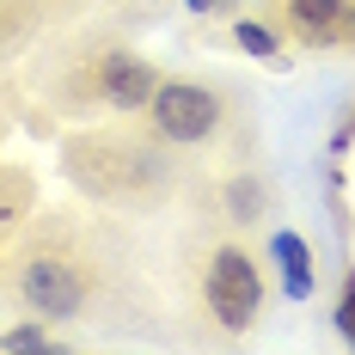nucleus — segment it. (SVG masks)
Segmentation results:
<instances>
[{
  "label": "nucleus",
  "instance_id": "f257e3e1",
  "mask_svg": "<svg viewBox=\"0 0 355 355\" xmlns=\"http://www.w3.org/2000/svg\"><path fill=\"white\" fill-rule=\"evenodd\" d=\"M6 306L43 324H110L141 306V270L110 209H43L25 220L12 270H6Z\"/></svg>",
  "mask_w": 355,
  "mask_h": 355
},
{
  "label": "nucleus",
  "instance_id": "f03ea898",
  "mask_svg": "<svg viewBox=\"0 0 355 355\" xmlns=\"http://www.w3.org/2000/svg\"><path fill=\"white\" fill-rule=\"evenodd\" d=\"M55 166L80 202L110 214H172L209 196V178L159 141L141 116H92L55 141Z\"/></svg>",
  "mask_w": 355,
  "mask_h": 355
},
{
  "label": "nucleus",
  "instance_id": "7ed1b4c3",
  "mask_svg": "<svg viewBox=\"0 0 355 355\" xmlns=\"http://www.w3.org/2000/svg\"><path fill=\"white\" fill-rule=\"evenodd\" d=\"M159 80H166L159 62L141 55L116 25H80V31L49 37L37 92H43L49 116L92 123V116H141Z\"/></svg>",
  "mask_w": 355,
  "mask_h": 355
},
{
  "label": "nucleus",
  "instance_id": "20e7f679",
  "mask_svg": "<svg viewBox=\"0 0 355 355\" xmlns=\"http://www.w3.org/2000/svg\"><path fill=\"white\" fill-rule=\"evenodd\" d=\"M141 123L159 141L184 153L202 178H220L233 166L257 159V116L233 80H196V73H166L147 98Z\"/></svg>",
  "mask_w": 355,
  "mask_h": 355
},
{
  "label": "nucleus",
  "instance_id": "39448f33",
  "mask_svg": "<svg viewBox=\"0 0 355 355\" xmlns=\"http://www.w3.org/2000/svg\"><path fill=\"white\" fill-rule=\"evenodd\" d=\"M184 282H190V306L202 313L209 331L220 337H245L263 324V306H270V282H263V263L257 251L239 239V227H214L190 245V263H184Z\"/></svg>",
  "mask_w": 355,
  "mask_h": 355
},
{
  "label": "nucleus",
  "instance_id": "423d86ee",
  "mask_svg": "<svg viewBox=\"0 0 355 355\" xmlns=\"http://www.w3.org/2000/svg\"><path fill=\"white\" fill-rule=\"evenodd\" d=\"M263 19L288 49L306 55H355V0H263Z\"/></svg>",
  "mask_w": 355,
  "mask_h": 355
},
{
  "label": "nucleus",
  "instance_id": "0eeeda50",
  "mask_svg": "<svg viewBox=\"0 0 355 355\" xmlns=\"http://www.w3.org/2000/svg\"><path fill=\"white\" fill-rule=\"evenodd\" d=\"M31 12L37 37H62L80 25H116V31H135L166 19V0H19Z\"/></svg>",
  "mask_w": 355,
  "mask_h": 355
},
{
  "label": "nucleus",
  "instance_id": "6e6552de",
  "mask_svg": "<svg viewBox=\"0 0 355 355\" xmlns=\"http://www.w3.org/2000/svg\"><path fill=\"white\" fill-rule=\"evenodd\" d=\"M37 214V178L0 153V306H6V270H12V245L25 233V220Z\"/></svg>",
  "mask_w": 355,
  "mask_h": 355
},
{
  "label": "nucleus",
  "instance_id": "1a4fd4ad",
  "mask_svg": "<svg viewBox=\"0 0 355 355\" xmlns=\"http://www.w3.org/2000/svg\"><path fill=\"white\" fill-rule=\"evenodd\" d=\"M270 257L282 263V288H288V300H306L313 294V282H319V270H313V245L300 239V233H270Z\"/></svg>",
  "mask_w": 355,
  "mask_h": 355
},
{
  "label": "nucleus",
  "instance_id": "9d476101",
  "mask_svg": "<svg viewBox=\"0 0 355 355\" xmlns=\"http://www.w3.org/2000/svg\"><path fill=\"white\" fill-rule=\"evenodd\" d=\"M37 43V25L31 12L19 6V0H0V68H12V62H25V49Z\"/></svg>",
  "mask_w": 355,
  "mask_h": 355
},
{
  "label": "nucleus",
  "instance_id": "9b49d317",
  "mask_svg": "<svg viewBox=\"0 0 355 355\" xmlns=\"http://www.w3.org/2000/svg\"><path fill=\"white\" fill-rule=\"evenodd\" d=\"M233 43H239L245 55H263V62H282L288 55L282 31H276L270 19H233Z\"/></svg>",
  "mask_w": 355,
  "mask_h": 355
},
{
  "label": "nucleus",
  "instance_id": "f8f14e48",
  "mask_svg": "<svg viewBox=\"0 0 355 355\" xmlns=\"http://www.w3.org/2000/svg\"><path fill=\"white\" fill-rule=\"evenodd\" d=\"M0 349H62V324H43V319L6 324L0 331Z\"/></svg>",
  "mask_w": 355,
  "mask_h": 355
},
{
  "label": "nucleus",
  "instance_id": "ddd939ff",
  "mask_svg": "<svg viewBox=\"0 0 355 355\" xmlns=\"http://www.w3.org/2000/svg\"><path fill=\"white\" fill-rule=\"evenodd\" d=\"M337 331L355 343V270H343V288H337Z\"/></svg>",
  "mask_w": 355,
  "mask_h": 355
},
{
  "label": "nucleus",
  "instance_id": "4468645a",
  "mask_svg": "<svg viewBox=\"0 0 355 355\" xmlns=\"http://www.w3.org/2000/svg\"><path fill=\"white\" fill-rule=\"evenodd\" d=\"M245 0H190V12L196 19H227V12H239Z\"/></svg>",
  "mask_w": 355,
  "mask_h": 355
},
{
  "label": "nucleus",
  "instance_id": "2eb2a0df",
  "mask_svg": "<svg viewBox=\"0 0 355 355\" xmlns=\"http://www.w3.org/2000/svg\"><path fill=\"white\" fill-rule=\"evenodd\" d=\"M0 135H6V116H0Z\"/></svg>",
  "mask_w": 355,
  "mask_h": 355
}]
</instances>
